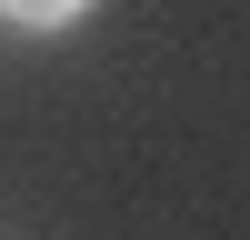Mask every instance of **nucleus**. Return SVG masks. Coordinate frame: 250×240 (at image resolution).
I'll use <instances>...</instances> for the list:
<instances>
[{
    "label": "nucleus",
    "instance_id": "nucleus-1",
    "mask_svg": "<svg viewBox=\"0 0 250 240\" xmlns=\"http://www.w3.org/2000/svg\"><path fill=\"white\" fill-rule=\"evenodd\" d=\"M0 10H10V20H40V30H60V20H80L90 0H0Z\"/></svg>",
    "mask_w": 250,
    "mask_h": 240
}]
</instances>
